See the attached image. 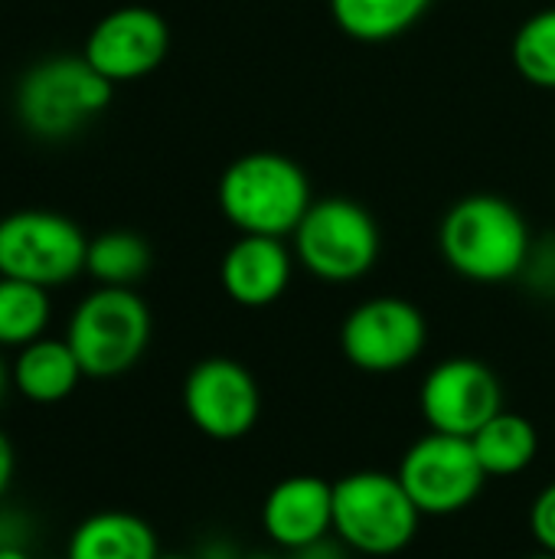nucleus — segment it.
<instances>
[{
	"mask_svg": "<svg viewBox=\"0 0 555 559\" xmlns=\"http://www.w3.org/2000/svg\"><path fill=\"white\" fill-rule=\"evenodd\" d=\"M396 475L422 518H455L468 511L487 485L471 439L442 432L412 442Z\"/></svg>",
	"mask_w": 555,
	"mask_h": 559,
	"instance_id": "obj_9",
	"label": "nucleus"
},
{
	"mask_svg": "<svg viewBox=\"0 0 555 559\" xmlns=\"http://www.w3.org/2000/svg\"><path fill=\"white\" fill-rule=\"evenodd\" d=\"M553 134H555V118H553Z\"/></svg>",
	"mask_w": 555,
	"mask_h": 559,
	"instance_id": "obj_33",
	"label": "nucleus"
},
{
	"mask_svg": "<svg viewBox=\"0 0 555 559\" xmlns=\"http://www.w3.org/2000/svg\"><path fill=\"white\" fill-rule=\"evenodd\" d=\"M88 239L62 213L16 210L0 219V275L56 288L85 272Z\"/></svg>",
	"mask_w": 555,
	"mask_h": 559,
	"instance_id": "obj_7",
	"label": "nucleus"
},
{
	"mask_svg": "<svg viewBox=\"0 0 555 559\" xmlns=\"http://www.w3.org/2000/svg\"><path fill=\"white\" fill-rule=\"evenodd\" d=\"M154 527L131 511H98L85 518L65 547V559H157Z\"/></svg>",
	"mask_w": 555,
	"mask_h": 559,
	"instance_id": "obj_15",
	"label": "nucleus"
},
{
	"mask_svg": "<svg viewBox=\"0 0 555 559\" xmlns=\"http://www.w3.org/2000/svg\"><path fill=\"white\" fill-rule=\"evenodd\" d=\"M82 364L72 354L69 341H56V337H39L26 347H20L16 364H13V383L20 390V396H26L29 403L49 406V403H62L65 396L75 393V386L82 383Z\"/></svg>",
	"mask_w": 555,
	"mask_h": 559,
	"instance_id": "obj_16",
	"label": "nucleus"
},
{
	"mask_svg": "<svg viewBox=\"0 0 555 559\" xmlns=\"http://www.w3.org/2000/svg\"><path fill=\"white\" fill-rule=\"evenodd\" d=\"M114 95L85 56H52L23 72L16 85V118L43 141H65L98 118Z\"/></svg>",
	"mask_w": 555,
	"mask_h": 559,
	"instance_id": "obj_4",
	"label": "nucleus"
},
{
	"mask_svg": "<svg viewBox=\"0 0 555 559\" xmlns=\"http://www.w3.org/2000/svg\"><path fill=\"white\" fill-rule=\"evenodd\" d=\"M183 413L200 436L239 442L262 416L258 380L232 357H206L183 380Z\"/></svg>",
	"mask_w": 555,
	"mask_h": 559,
	"instance_id": "obj_10",
	"label": "nucleus"
},
{
	"mask_svg": "<svg viewBox=\"0 0 555 559\" xmlns=\"http://www.w3.org/2000/svg\"><path fill=\"white\" fill-rule=\"evenodd\" d=\"M435 0H327L334 26L353 43L379 46L406 36Z\"/></svg>",
	"mask_w": 555,
	"mask_h": 559,
	"instance_id": "obj_17",
	"label": "nucleus"
},
{
	"mask_svg": "<svg viewBox=\"0 0 555 559\" xmlns=\"http://www.w3.org/2000/svg\"><path fill=\"white\" fill-rule=\"evenodd\" d=\"M471 445L487 478H517L536 462L540 432L527 416L500 409L471 436Z\"/></svg>",
	"mask_w": 555,
	"mask_h": 559,
	"instance_id": "obj_18",
	"label": "nucleus"
},
{
	"mask_svg": "<svg viewBox=\"0 0 555 559\" xmlns=\"http://www.w3.org/2000/svg\"><path fill=\"white\" fill-rule=\"evenodd\" d=\"M422 527V511L389 472H353L334 481V537L360 557L402 554Z\"/></svg>",
	"mask_w": 555,
	"mask_h": 559,
	"instance_id": "obj_3",
	"label": "nucleus"
},
{
	"mask_svg": "<svg viewBox=\"0 0 555 559\" xmlns=\"http://www.w3.org/2000/svg\"><path fill=\"white\" fill-rule=\"evenodd\" d=\"M13 472H16V455H13L10 439L0 432V501H3V495H7V488L13 481Z\"/></svg>",
	"mask_w": 555,
	"mask_h": 559,
	"instance_id": "obj_26",
	"label": "nucleus"
},
{
	"mask_svg": "<svg viewBox=\"0 0 555 559\" xmlns=\"http://www.w3.org/2000/svg\"><path fill=\"white\" fill-rule=\"evenodd\" d=\"M530 534L543 554L555 557V481H550L530 504Z\"/></svg>",
	"mask_w": 555,
	"mask_h": 559,
	"instance_id": "obj_23",
	"label": "nucleus"
},
{
	"mask_svg": "<svg viewBox=\"0 0 555 559\" xmlns=\"http://www.w3.org/2000/svg\"><path fill=\"white\" fill-rule=\"evenodd\" d=\"M196 559H245L232 544H226V540H213V544H206L200 554H196Z\"/></svg>",
	"mask_w": 555,
	"mask_h": 559,
	"instance_id": "obj_27",
	"label": "nucleus"
},
{
	"mask_svg": "<svg viewBox=\"0 0 555 559\" xmlns=\"http://www.w3.org/2000/svg\"><path fill=\"white\" fill-rule=\"evenodd\" d=\"M3 390H7V367H3V360H0V400H3Z\"/></svg>",
	"mask_w": 555,
	"mask_h": 559,
	"instance_id": "obj_29",
	"label": "nucleus"
},
{
	"mask_svg": "<svg viewBox=\"0 0 555 559\" xmlns=\"http://www.w3.org/2000/svg\"><path fill=\"white\" fill-rule=\"evenodd\" d=\"M291 559H350V550H347L340 540L324 537V540H317V544H311V547L291 554Z\"/></svg>",
	"mask_w": 555,
	"mask_h": 559,
	"instance_id": "obj_25",
	"label": "nucleus"
},
{
	"mask_svg": "<svg viewBox=\"0 0 555 559\" xmlns=\"http://www.w3.org/2000/svg\"><path fill=\"white\" fill-rule=\"evenodd\" d=\"M65 341L92 380L128 373L150 344V308L134 288H95L69 318Z\"/></svg>",
	"mask_w": 555,
	"mask_h": 559,
	"instance_id": "obj_6",
	"label": "nucleus"
},
{
	"mask_svg": "<svg viewBox=\"0 0 555 559\" xmlns=\"http://www.w3.org/2000/svg\"><path fill=\"white\" fill-rule=\"evenodd\" d=\"M527 559H555L553 554H543V550H540V554H533V557H527Z\"/></svg>",
	"mask_w": 555,
	"mask_h": 559,
	"instance_id": "obj_32",
	"label": "nucleus"
},
{
	"mask_svg": "<svg viewBox=\"0 0 555 559\" xmlns=\"http://www.w3.org/2000/svg\"><path fill=\"white\" fill-rule=\"evenodd\" d=\"M150 269V246L131 229H111L88 242L85 272L108 288H131Z\"/></svg>",
	"mask_w": 555,
	"mask_h": 559,
	"instance_id": "obj_19",
	"label": "nucleus"
},
{
	"mask_svg": "<svg viewBox=\"0 0 555 559\" xmlns=\"http://www.w3.org/2000/svg\"><path fill=\"white\" fill-rule=\"evenodd\" d=\"M510 62L527 85L555 92V7L530 13L517 26L510 39Z\"/></svg>",
	"mask_w": 555,
	"mask_h": 559,
	"instance_id": "obj_20",
	"label": "nucleus"
},
{
	"mask_svg": "<svg viewBox=\"0 0 555 559\" xmlns=\"http://www.w3.org/2000/svg\"><path fill=\"white\" fill-rule=\"evenodd\" d=\"M294 262L327 285H350L370 275L383 252L373 213L350 197L314 200L291 236Z\"/></svg>",
	"mask_w": 555,
	"mask_h": 559,
	"instance_id": "obj_5",
	"label": "nucleus"
},
{
	"mask_svg": "<svg viewBox=\"0 0 555 559\" xmlns=\"http://www.w3.org/2000/svg\"><path fill=\"white\" fill-rule=\"evenodd\" d=\"M294 265V252L285 239L239 236L222 255L219 282L239 308H268L288 292Z\"/></svg>",
	"mask_w": 555,
	"mask_h": 559,
	"instance_id": "obj_14",
	"label": "nucleus"
},
{
	"mask_svg": "<svg viewBox=\"0 0 555 559\" xmlns=\"http://www.w3.org/2000/svg\"><path fill=\"white\" fill-rule=\"evenodd\" d=\"M262 531L285 550L298 554L334 534V481L317 475L281 478L262 501Z\"/></svg>",
	"mask_w": 555,
	"mask_h": 559,
	"instance_id": "obj_13",
	"label": "nucleus"
},
{
	"mask_svg": "<svg viewBox=\"0 0 555 559\" xmlns=\"http://www.w3.org/2000/svg\"><path fill=\"white\" fill-rule=\"evenodd\" d=\"M520 278L536 292V295H553L555 292V233L546 236H533L527 265L520 272Z\"/></svg>",
	"mask_w": 555,
	"mask_h": 559,
	"instance_id": "obj_22",
	"label": "nucleus"
},
{
	"mask_svg": "<svg viewBox=\"0 0 555 559\" xmlns=\"http://www.w3.org/2000/svg\"><path fill=\"white\" fill-rule=\"evenodd\" d=\"M533 233L520 206L497 193H468L448 206L438 226V252L445 265L478 285H504L520 278Z\"/></svg>",
	"mask_w": 555,
	"mask_h": 559,
	"instance_id": "obj_1",
	"label": "nucleus"
},
{
	"mask_svg": "<svg viewBox=\"0 0 555 559\" xmlns=\"http://www.w3.org/2000/svg\"><path fill=\"white\" fill-rule=\"evenodd\" d=\"M33 537V524L23 511L16 508H0V550L3 547H29Z\"/></svg>",
	"mask_w": 555,
	"mask_h": 559,
	"instance_id": "obj_24",
	"label": "nucleus"
},
{
	"mask_svg": "<svg viewBox=\"0 0 555 559\" xmlns=\"http://www.w3.org/2000/svg\"><path fill=\"white\" fill-rule=\"evenodd\" d=\"M245 559H281V557H275V554H252V557H245Z\"/></svg>",
	"mask_w": 555,
	"mask_h": 559,
	"instance_id": "obj_30",
	"label": "nucleus"
},
{
	"mask_svg": "<svg viewBox=\"0 0 555 559\" xmlns=\"http://www.w3.org/2000/svg\"><path fill=\"white\" fill-rule=\"evenodd\" d=\"M49 288L0 275V347H26L49 324Z\"/></svg>",
	"mask_w": 555,
	"mask_h": 559,
	"instance_id": "obj_21",
	"label": "nucleus"
},
{
	"mask_svg": "<svg viewBox=\"0 0 555 559\" xmlns=\"http://www.w3.org/2000/svg\"><path fill=\"white\" fill-rule=\"evenodd\" d=\"M429 347V321L419 305L396 295L360 301L340 324V350L363 373H399Z\"/></svg>",
	"mask_w": 555,
	"mask_h": 559,
	"instance_id": "obj_8",
	"label": "nucleus"
},
{
	"mask_svg": "<svg viewBox=\"0 0 555 559\" xmlns=\"http://www.w3.org/2000/svg\"><path fill=\"white\" fill-rule=\"evenodd\" d=\"M504 409L500 377L474 357L435 364L419 386V413L432 432L471 439Z\"/></svg>",
	"mask_w": 555,
	"mask_h": 559,
	"instance_id": "obj_11",
	"label": "nucleus"
},
{
	"mask_svg": "<svg viewBox=\"0 0 555 559\" xmlns=\"http://www.w3.org/2000/svg\"><path fill=\"white\" fill-rule=\"evenodd\" d=\"M0 559H33V557H29L23 547H3V550H0Z\"/></svg>",
	"mask_w": 555,
	"mask_h": 559,
	"instance_id": "obj_28",
	"label": "nucleus"
},
{
	"mask_svg": "<svg viewBox=\"0 0 555 559\" xmlns=\"http://www.w3.org/2000/svg\"><path fill=\"white\" fill-rule=\"evenodd\" d=\"M216 200L239 236L288 239L311 210L314 193L298 160L278 151H252L222 170Z\"/></svg>",
	"mask_w": 555,
	"mask_h": 559,
	"instance_id": "obj_2",
	"label": "nucleus"
},
{
	"mask_svg": "<svg viewBox=\"0 0 555 559\" xmlns=\"http://www.w3.org/2000/svg\"><path fill=\"white\" fill-rule=\"evenodd\" d=\"M170 52V26L167 20L141 3L118 7L108 16H101L88 39L82 56L108 79V82H134L150 75Z\"/></svg>",
	"mask_w": 555,
	"mask_h": 559,
	"instance_id": "obj_12",
	"label": "nucleus"
},
{
	"mask_svg": "<svg viewBox=\"0 0 555 559\" xmlns=\"http://www.w3.org/2000/svg\"><path fill=\"white\" fill-rule=\"evenodd\" d=\"M157 559H196V557H180V554H160Z\"/></svg>",
	"mask_w": 555,
	"mask_h": 559,
	"instance_id": "obj_31",
	"label": "nucleus"
}]
</instances>
